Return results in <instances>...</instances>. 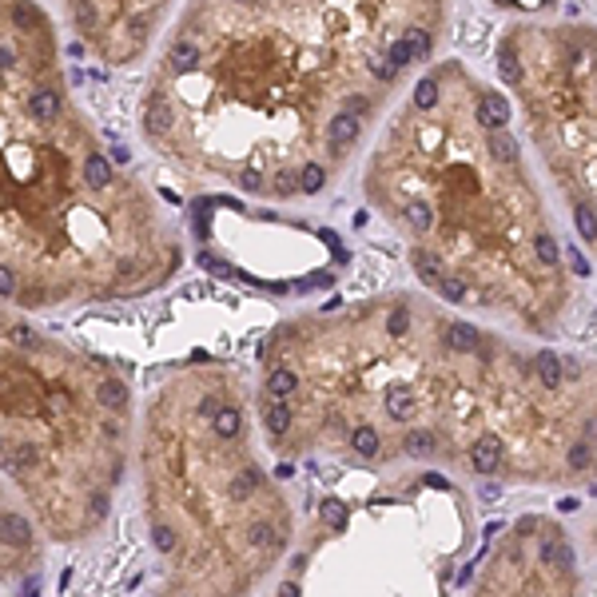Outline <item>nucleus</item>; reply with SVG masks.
Masks as SVG:
<instances>
[{"instance_id":"f257e3e1","label":"nucleus","mask_w":597,"mask_h":597,"mask_svg":"<svg viewBox=\"0 0 597 597\" xmlns=\"http://www.w3.org/2000/svg\"><path fill=\"white\" fill-rule=\"evenodd\" d=\"M263 403L287 410V458L342 446L358 462H462L498 442L510 482H573L594 466L589 362L546 383L538 355L406 295L307 315L259 347Z\"/></svg>"},{"instance_id":"f03ea898","label":"nucleus","mask_w":597,"mask_h":597,"mask_svg":"<svg viewBox=\"0 0 597 597\" xmlns=\"http://www.w3.org/2000/svg\"><path fill=\"white\" fill-rule=\"evenodd\" d=\"M442 0H192L144 100L147 140L192 176L247 195H319L327 131L371 124L422 64Z\"/></svg>"},{"instance_id":"7ed1b4c3","label":"nucleus","mask_w":597,"mask_h":597,"mask_svg":"<svg viewBox=\"0 0 597 597\" xmlns=\"http://www.w3.org/2000/svg\"><path fill=\"white\" fill-rule=\"evenodd\" d=\"M510 120L498 88L458 60L438 64L390 120L367 195L406 235L422 287L546 335L569 303V279Z\"/></svg>"},{"instance_id":"20e7f679","label":"nucleus","mask_w":597,"mask_h":597,"mask_svg":"<svg viewBox=\"0 0 597 597\" xmlns=\"http://www.w3.org/2000/svg\"><path fill=\"white\" fill-rule=\"evenodd\" d=\"M33 0H0V299L24 311L131 299L167 283L179 243L64 92Z\"/></svg>"},{"instance_id":"39448f33","label":"nucleus","mask_w":597,"mask_h":597,"mask_svg":"<svg viewBox=\"0 0 597 597\" xmlns=\"http://www.w3.org/2000/svg\"><path fill=\"white\" fill-rule=\"evenodd\" d=\"M147 530L163 558L156 597H247L291 542V506L247 446L243 383L179 371L144 426Z\"/></svg>"},{"instance_id":"423d86ee","label":"nucleus","mask_w":597,"mask_h":597,"mask_svg":"<svg viewBox=\"0 0 597 597\" xmlns=\"http://www.w3.org/2000/svg\"><path fill=\"white\" fill-rule=\"evenodd\" d=\"M128 387L100 358L0 311V578L36 562L40 530L104 526L128 450Z\"/></svg>"},{"instance_id":"0eeeda50","label":"nucleus","mask_w":597,"mask_h":597,"mask_svg":"<svg viewBox=\"0 0 597 597\" xmlns=\"http://www.w3.org/2000/svg\"><path fill=\"white\" fill-rule=\"evenodd\" d=\"M498 72L526 104V120L549 172L594 243V28L517 24L498 44Z\"/></svg>"},{"instance_id":"6e6552de","label":"nucleus","mask_w":597,"mask_h":597,"mask_svg":"<svg viewBox=\"0 0 597 597\" xmlns=\"http://www.w3.org/2000/svg\"><path fill=\"white\" fill-rule=\"evenodd\" d=\"M474 597H578V553L553 517H517L506 530Z\"/></svg>"},{"instance_id":"1a4fd4ad","label":"nucleus","mask_w":597,"mask_h":597,"mask_svg":"<svg viewBox=\"0 0 597 597\" xmlns=\"http://www.w3.org/2000/svg\"><path fill=\"white\" fill-rule=\"evenodd\" d=\"M172 0H64L84 44L108 64L140 60L160 33Z\"/></svg>"}]
</instances>
